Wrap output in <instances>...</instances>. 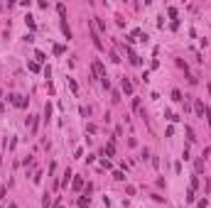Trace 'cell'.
Wrapping results in <instances>:
<instances>
[{
	"instance_id": "obj_1",
	"label": "cell",
	"mask_w": 211,
	"mask_h": 208,
	"mask_svg": "<svg viewBox=\"0 0 211 208\" xmlns=\"http://www.w3.org/2000/svg\"><path fill=\"white\" fill-rule=\"evenodd\" d=\"M123 91H125V93H133V83L128 81V79H123Z\"/></svg>"
},
{
	"instance_id": "obj_2",
	"label": "cell",
	"mask_w": 211,
	"mask_h": 208,
	"mask_svg": "<svg viewBox=\"0 0 211 208\" xmlns=\"http://www.w3.org/2000/svg\"><path fill=\"white\" fill-rule=\"evenodd\" d=\"M130 64H135V66L140 64V57H138V54H130Z\"/></svg>"
}]
</instances>
